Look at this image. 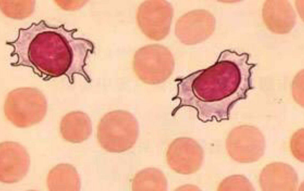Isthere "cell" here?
Wrapping results in <instances>:
<instances>
[{
    "label": "cell",
    "mask_w": 304,
    "mask_h": 191,
    "mask_svg": "<svg viewBox=\"0 0 304 191\" xmlns=\"http://www.w3.org/2000/svg\"><path fill=\"white\" fill-rule=\"evenodd\" d=\"M76 32V28L66 29L64 24L50 26L42 19L26 28H19L17 38L6 42L13 48L10 56L17 57L10 65L30 67L45 81L65 75L72 84L77 74L90 82L84 67L94 45L88 39L74 37Z\"/></svg>",
    "instance_id": "6da1fadb"
},
{
    "label": "cell",
    "mask_w": 304,
    "mask_h": 191,
    "mask_svg": "<svg viewBox=\"0 0 304 191\" xmlns=\"http://www.w3.org/2000/svg\"><path fill=\"white\" fill-rule=\"evenodd\" d=\"M241 57L224 50L212 66L176 80L177 93L173 100L179 102L173 114L188 107L196 110L197 118L203 122L228 120L233 105L246 98L252 88L241 72Z\"/></svg>",
    "instance_id": "7a4b0ae2"
},
{
    "label": "cell",
    "mask_w": 304,
    "mask_h": 191,
    "mask_svg": "<svg viewBox=\"0 0 304 191\" xmlns=\"http://www.w3.org/2000/svg\"><path fill=\"white\" fill-rule=\"evenodd\" d=\"M138 135L137 122L127 111L109 112L98 124L99 143L103 149L110 152L121 153L129 150L135 143Z\"/></svg>",
    "instance_id": "3957f363"
},
{
    "label": "cell",
    "mask_w": 304,
    "mask_h": 191,
    "mask_svg": "<svg viewBox=\"0 0 304 191\" xmlns=\"http://www.w3.org/2000/svg\"><path fill=\"white\" fill-rule=\"evenodd\" d=\"M47 104L38 89L21 87L7 95L4 111L6 118L18 127H29L41 122L45 116Z\"/></svg>",
    "instance_id": "277c9868"
},
{
    "label": "cell",
    "mask_w": 304,
    "mask_h": 191,
    "mask_svg": "<svg viewBox=\"0 0 304 191\" xmlns=\"http://www.w3.org/2000/svg\"><path fill=\"white\" fill-rule=\"evenodd\" d=\"M174 60L166 47L152 44L136 51L133 59V69L138 78L148 84H160L168 80L174 69Z\"/></svg>",
    "instance_id": "5b68a950"
},
{
    "label": "cell",
    "mask_w": 304,
    "mask_h": 191,
    "mask_svg": "<svg viewBox=\"0 0 304 191\" xmlns=\"http://www.w3.org/2000/svg\"><path fill=\"white\" fill-rule=\"evenodd\" d=\"M173 9L164 0H149L138 7L136 19L141 32L149 38L159 41L169 33Z\"/></svg>",
    "instance_id": "8992f818"
},
{
    "label": "cell",
    "mask_w": 304,
    "mask_h": 191,
    "mask_svg": "<svg viewBox=\"0 0 304 191\" xmlns=\"http://www.w3.org/2000/svg\"><path fill=\"white\" fill-rule=\"evenodd\" d=\"M229 155L234 160L241 163L254 162L263 155L264 138L256 127L242 125L233 128L226 142Z\"/></svg>",
    "instance_id": "52a82bcc"
},
{
    "label": "cell",
    "mask_w": 304,
    "mask_h": 191,
    "mask_svg": "<svg viewBox=\"0 0 304 191\" xmlns=\"http://www.w3.org/2000/svg\"><path fill=\"white\" fill-rule=\"evenodd\" d=\"M166 158L168 164L173 171L182 175H189L196 173L201 168L203 152L194 139L178 138L169 145Z\"/></svg>",
    "instance_id": "ba28073f"
},
{
    "label": "cell",
    "mask_w": 304,
    "mask_h": 191,
    "mask_svg": "<svg viewBox=\"0 0 304 191\" xmlns=\"http://www.w3.org/2000/svg\"><path fill=\"white\" fill-rule=\"evenodd\" d=\"M214 19L210 14L203 10H194L181 16L177 21L175 33L179 41L186 45L204 40L212 32Z\"/></svg>",
    "instance_id": "9c48e42d"
},
{
    "label": "cell",
    "mask_w": 304,
    "mask_h": 191,
    "mask_svg": "<svg viewBox=\"0 0 304 191\" xmlns=\"http://www.w3.org/2000/svg\"><path fill=\"white\" fill-rule=\"evenodd\" d=\"M30 158L26 149L14 142H4L0 145V179L5 183L21 180L27 173Z\"/></svg>",
    "instance_id": "30bf717a"
},
{
    "label": "cell",
    "mask_w": 304,
    "mask_h": 191,
    "mask_svg": "<svg viewBox=\"0 0 304 191\" xmlns=\"http://www.w3.org/2000/svg\"><path fill=\"white\" fill-rule=\"evenodd\" d=\"M259 182L263 191H294L298 185V177L289 165L275 162L263 169Z\"/></svg>",
    "instance_id": "8fae6325"
},
{
    "label": "cell",
    "mask_w": 304,
    "mask_h": 191,
    "mask_svg": "<svg viewBox=\"0 0 304 191\" xmlns=\"http://www.w3.org/2000/svg\"><path fill=\"white\" fill-rule=\"evenodd\" d=\"M60 133L67 141L80 143L87 139L92 132V124L89 116L81 111L70 112L62 119Z\"/></svg>",
    "instance_id": "7c38bea8"
},
{
    "label": "cell",
    "mask_w": 304,
    "mask_h": 191,
    "mask_svg": "<svg viewBox=\"0 0 304 191\" xmlns=\"http://www.w3.org/2000/svg\"><path fill=\"white\" fill-rule=\"evenodd\" d=\"M48 188L51 191H77L80 189V179L76 169L68 163H61L49 173Z\"/></svg>",
    "instance_id": "4fadbf2b"
},
{
    "label": "cell",
    "mask_w": 304,
    "mask_h": 191,
    "mask_svg": "<svg viewBox=\"0 0 304 191\" xmlns=\"http://www.w3.org/2000/svg\"><path fill=\"white\" fill-rule=\"evenodd\" d=\"M167 180L164 174L154 168L144 169L137 173L132 182L133 191H166Z\"/></svg>",
    "instance_id": "5bb4252c"
},
{
    "label": "cell",
    "mask_w": 304,
    "mask_h": 191,
    "mask_svg": "<svg viewBox=\"0 0 304 191\" xmlns=\"http://www.w3.org/2000/svg\"><path fill=\"white\" fill-rule=\"evenodd\" d=\"M0 2L3 13L11 18H25L30 16L34 11V0H0Z\"/></svg>",
    "instance_id": "9a60e30c"
},
{
    "label": "cell",
    "mask_w": 304,
    "mask_h": 191,
    "mask_svg": "<svg viewBox=\"0 0 304 191\" xmlns=\"http://www.w3.org/2000/svg\"><path fill=\"white\" fill-rule=\"evenodd\" d=\"M219 191H253V187L242 175H233L223 179L218 188Z\"/></svg>",
    "instance_id": "2e32d148"
}]
</instances>
